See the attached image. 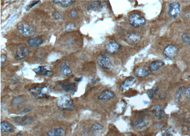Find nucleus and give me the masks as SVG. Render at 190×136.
<instances>
[{
    "instance_id": "obj_1",
    "label": "nucleus",
    "mask_w": 190,
    "mask_h": 136,
    "mask_svg": "<svg viewBox=\"0 0 190 136\" xmlns=\"http://www.w3.org/2000/svg\"><path fill=\"white\" fill-rule=\"evenodd\" d=\"M57 105L62 110L72 111L75 108L72 100L68 95L60 97L57 100Z\"/></svg>"
},
{
    "instance_id": "obj_2",
    "label": "nucleus",
    "mask_w": 190,
    "mask_h": 136,
    "mask_svg": "<svg viewBox=\"0 0 190 136\" xmlns=\"http://www.w3.org/2000/svg\"><path fill=\"white\" fill-rule=\"evenodd\" d=\"M29 91L34 98L38 99L49 98V90L46 86H36L30 89Z\"/></svg>"
},
{
    "instance_id": "obj_3",
    "label": "nucleus",
    "mask_w": 190,
    "mask_h": 136,
    "mask_svg": "<svg viewBox=\"0 0 190 136\" xmlns=\"http://www.w3.org/2000/svg\"><path fill=\"white\" fill-rule=\"evenodd\" d=\"M18 30L22 35L30 36L35 34V28L25 22H20L18 25Z\"/></svg>"
},
{
    "instance_id": "obj_4",
    "label": "nucleus",
    "mask_w": 190,
    "mask_h": 136,
    "mask_svg": "<svg viewBox=\"0 0 190 136\" xmlns=\"http://www.w3.org/2000/svg\"><path fill=\"white\" fill-rule=\"evenodd\" d=\"M129 23L132 27H139L145 25L146 20L138 13H133L129 16Z\"/></svg>"
},
{
    "instance_id": "obj_5",
    "label": "nucleus",
    "mask_w": 190,
    "mask_h": 136,
    "mask_svg": "<svg viewBox=\"0 0 190 136\" xmlns=\"http://www.w3.org/2000/svg\"><path fill=\"white\" fill-rule=\"evenodd\" d=\"M149 119L146 117H139L133 122V126L134 128L138 130L145 129L149 124Z\"/></svg>"
},
{
    "instance_id": "obj_6",
    "label": "nucleus",
    "mask_w": 190,
    "mask_h": 136,
    "mask_svg": "<svg viewBox=\"0 0 190 136\" xmlns=\"http://www.w3.org/2000/svg\"><path fill=\"white\" fill-rule=\"evenodd\" d=\"M97 63L103 69L109 70L112 67V62L110 59L104 55H99L98 56Z\"/></svg>"
},
{
    "instance_id": "obj_7",
    "label": "nucleus",
    "mask_w": 190,
    "mask_h": 136,
    "mask_svg": "<svg viewBox=\"0 0 190 136\" xmlns=\"http://www.w3.org/2000/svg\"><path fill=\"white\" fill-rule=\"evenodd\" d=\"M178 50L173 44L167 45L164 50V54L166 58L172 59L177 56Z\"/></svg>"
},
{
    "instance_id": "obj_8",
    "label": "nucleus",
    "mask_w": 190,
    "mask_h": 136,
    "mask_svg": "<svg viewBox=\"0 0 190 136\" xmlns=\"http://www.w3.org/2000/svg\"><path fill=\"white\" fill-rule=\"evenodd\" d=\"M180 13V5L178 2H174L170 3L168 7L169 16L176 18Z\"/></svg>"
},
{
    "instance_id": "obj_9",
    "label": "nucleus",
    "mask_w": 190,
    "mask_h": 136,
    "mask_svg": "<svg viewBox=\"0 0 190 136\" xmlns=\"http://www.w3.org/2000/svg\"><path fill=\"white\" fill-rule=\"evenodd\" d=\"M121 45L114 40H111L106 44V51L110 54H116L119 51Z\"/></svg>"
},
{
    "instance_id": "obj_10",
    "label": "nucleus",
    "mask_w": 190,
    "mask_h": 136,
    "mask_svg": "<svg viewBox=\"0 0 190 136\" xmlns=\"http://www.w3.org/2000/svg\"><path fill=\"white\" fill-rule=\"evenodd\" d=\"M141 37L136 33H131L126 36V42L130 45H137L141 41Z\"/></svg>"
},
{
    "instance_id": "obj_11",
    "label": "nucleus",
    "mask_w": 190,
    "mask_h": 136,
    "mask_svg": "<svg viewBox=\"0 0 190 136\" xmlns=\"http://www.w3.org/2000/svg\"><path fill=\"white\" fill-rule=\"evenodd\" d=\"M29 50L28 48L25 46L20 45L18 48L16 54L15 55V58L17 60H22L27 56Z\"/></svg>"
},
{
    "instance_id": "obj_12",
    "label": "nucleus",
    "mask_w": 190,
    "mask_h": 136,
    "mask_svg": "<svg viewBox=\"0 0 190 136\" xmlns=\"http://www.w3.org/2000/svg\"><path fill=\"white\" fill-rule=\"evenodd\" d=\"M135 75L139 78H145L150 76L151 71L145 67H137L134 70Z\"/></svg>"
},
{
    "instance_id": "obj_13",
    "label": "nucleus",
    "mask_w": 190,
    "mask_h": 136,
    "mask_svg": "<svg viewBox=\"0 0 190 136\" xmlns=\"http://www.w3.org/2000/svg\"><path fill=\"white\" fill-rule=\"evenodd\" d=\"M136 79L134 77L129 76L126 78L122 82L120 86V89L122 91H125L128 88L131 87L135 84Z\"/></svg>"
},
{
    "instance_id": "obj_14",
    "label": "nucleus",
    "mask_w": 190,
    "mask_h": 136,
    "mask_svg": "<svg viewBox=\"0 0 190 136\" xmlns=\"http://www.w3.org/2000/svg\"><path fill=\"white\" fill-rule=\"evenodd\" d=\"M115 96V94L113 92L109 90H106L99 95L98 100L101 101H108L113 99Z\"/></svg>"
},
{
    "instance_id": "obj_15",
    "label": "nucleus",
    "mask_w": 190,
    "mask_h": 136,
    "mask_svg": "<svg viewBox=\"0 0 190 136\" xmlns=\"http://www.w3.org/2000/svg\"><path fill=\"white\" fill-rule=\"evenodd\" d=\"M152 112L155 117L158 119H162L165 117V113L162 106L161 105H155L153 109Z\"/></svg>"
},
{
    "instance_id": "obj_16",
    "label": "nucleus",
    "mask_w": 190,
    "mask_h": 136,
    "mask_svg": "<svg viewBox=\"0 0 190 136\" xmlns=\"http://www.w3.org/2000/svg\"><path fill=\"white\" fill-rule=\"evenodd\" d=\"M66 134L65 130L62 127L55 128L49 130L47 133V136H65Z\"/></svg>"
},
{
    "instance_id": "obj_17",
    "label": "nucleus",
    "mask_w": 190,
    "mask_h": 136,
    "mask_svg": "<svg viewBox=\"0 0 190 136\" xmlns=\"http://www.w3.org/2000/svg\"><path fill=\"white\" fill-rule=\"evenodd\" d=\"M1 129L4 133H12L14 131V127L9 122L3 121L1 123Z\"/></svg>"
},
{
    "instance_id": "obj_18",
    "label": "nucleus",
    "mask_w": 190,
    "mask_h": 136,
    "mask_svg": "<svg viewBox=\"0 0 190 136\" xmlns=\"http://www.w3.org/2000/svg\"><path fill=\"white\" fill-rule=\"evenodd\" d=\"M15 121L19 125H26L30 124L32 122V119L28 116L24 117H16Z\"/></svg>"
},
{
    "instance_id": "obj_19",
    "label": "nucleus",
    "mask_w": 190,
    "mask_h": 136,
    "mask_svg": "<svg viewBox=\"0 0 190 136\" xmlns=\"http://www.w3.org/2000/svg\"><path fill=\"white\" fill-rule=\"evenodd\" d=\"M28 44L31 47H38L43 42L42 38L41 36H36L28 40Z\"/></svg>"
},
{
    "instance_id": "obj_20",
    "label": "nucleus",
    "mask_w": 190,
    "mask_h": 136,
    "mask_svg": "<svg viewBox=\"0 0 190 136\" xmlns=\"http://www.w3.org/2000/svg\"><path fill=\"white\" fill-rule=\"evenodd\" d=\"M164 65V62L161 60H156L151 63L149 66V69L151 72H154L159 70Z\"/></svg>"
},
{
    "instance_id": "obj_21",
    "label": "nucleus",
    "mask_w": 190,
    "mask_h": 136,
    "mask_svg": "<svg viewBox=\"0 0 190 136\" xmlns=\"http://www.w3.org/2000/svg\"><path fill=\"white\" fill-rule=\"evenodd\" d=\"M47 67V66H39L37 68L34 69V71L37 74L39 75L51 76L52 74V72L49 70Z\"/></svg>"
},
{
    "instance_id": "obj_22",
    "label": "nucleus",
    "mask_w": 190,
    "mask_h": 136,
    "mask_svg": "<svg viewBox=\"0 0 190 136\" xmlns=\"http://www.w3.org/2000/svg\"><path fill=\"white\" fill-rule=\"evenodd\" d=\"M104 129V127L99 123H95L90 127V129L92 131L93 134L94 136H97L100 134Z\"/></svg>"
},
{
    "instance_id": "obj_23",
    "label": "nucleus",
    "mask_w": 190,
    "mask_h": 136,
    "mask_svg": "<svg viewBox=\"0 0 190 136\" xmlns=\"http://www.w3.org/2000/svg\"><path fill=\"white\" fill-rule=\"evenodd\" d=\"M74 1L71 0H57V1H53V3L55 4H58L61 5L63 7H67L74 3Z\"/></svg>"
},
{
    "instance_id": "obj_24",
    "label": "nucleus",
    "mask_w": 190,
    "mask_h": 136,
    "mask_svg": "<svg viewBox=\"0 0 190 136\" xmlns=\"http://www.w3.org/2000/svg\"><path fill=\"white\" fill-rule=\"evenodd\" d=\"M60 86L63 89L67 92H69L74 90L75 89L76 86L75 83H73L65 84L60 83Z\"/></svg>"
},
{
    "instance_id": "obj_25",
    "label": "nucleus",
    "mask_w": 190,
    "mask_h": 136,
    "mask_svg": "<svg viewBox=\"0 0 190 136\" xmlns=\"http://www.w3.org/2000/svg\"><path fill=\"white\" fill-rule=\"evenodd\" d=\"M159 90V88L158 86H154L152 88L150 89L147 91V94L148 97L150 99H153L154 98V96L156 95L157 92Z\"/></svg>"
},
{
    "instance_id": "obj_26",
    "label": "nucleus",
    "mask_w": 190,
    "mask_h": 136,
    "mask_svg": "<svg viewBox=\"0 0 190 136\" xmlns=\"http://www.w3.org/2000/svg\"><path fill=\"white\" fill-rule=\"evenodd\" d=\"M61 73L65 76H68L71 73V71L67 64H63L60 69Z\"/></svg>"
},
{
    "instance_id": "obj_27",
    "label": "nucleus",
    "mask_w": 190,
    "mask_h": 136,
    "mask_svg": "<svg viewBox=\"0 0 190 136\" xmlns=\"http://www.w3.org/2000/svg\"><path fill=\"white\" fill-rule=\"evenodd\" d=\"M32 107L30 105H25L22 106L19 108V111L21 113H26L29 112L32 110Z\"/></svg>"
},
{
    "instance_id": "obj_28",
    "label": "nucleus",
    "mask_w": 190,
    "mask_h": 136,
    "mask_svg": "<svg viewBox=\"0 0 190 136\" xmlns=\"http://www.w3.org/2000/svg\"><path fill=\"white\" fill-rule=\"evenodd\" d=\"M52 16L55 20H61L63 19L62 14L57 11H55L52 13Z\"/></svg>"
},
{
    "instance_id": "obj_29",
    "label": "nucleus",
    "mask_w": 190,
    "mask_h": 136,
    "mask_svg": "<svg viewBox=\"0 0 190 136\" xmlns=\"http://www.w3.org/2000/svg\"><path fill=\"white\" fill-rule=\"evenodd\" d=\"M184 87L181 86V88H179L178 90H177L176 94V98H175V101L176 102H178L180 100L181 94L183 93V91L184 90Z\"/></svg>"
},
{
    "instance_id": "obj_30",
    "label": "nucleus",
    "mask_w": 190,
    "mask_h": 136,
    "mask_svg": "<svg viewBox=\"0 0 190 136\" xmlns=\"http://www.w3.org/2000/svg\"><path fill=\"white\" fill-rule=\"evenodd\" d=\"M101 3L100 1H95L91 3L90 5V7L93 10H96L99 9L101 7Z\"/></svg>"
},
{
    "instance_id": "obj_31",
    "label": "nucleus",
    "mask_w": 190,
    "mask_h": 136,
    "mask_svg": "<svg viewBox=\"0 0 190 136\" xmlns=\"http://www.w3.org/2000/svg\"><path fill=\"white\" fill-rule=\"evenodd\" d=\"M23 97L22 96H19L18 97H15L13 98V100L12 101V103L13 105H17V104L22 102L23 101Z\"/></svg>"
},
{
    "instance_id": "obj_32",
    "label": "nucleus",
    "mask_w": 190,
    "mask_h": 136,
    "mask_svg": "<svg viewBox=\"0 0 190 136\" xmlns=\"http://www.w3.org/2000/svg\"><path fill=\"white\" fill-rule=\"evenodd\" d=\"M181 38L184 42L190 45V35L187 33H184L181 36Z\"/></svg>"
},
{
    "instance_id": "obj_33",
    "label": "nucleus",
    "mask_w": 190,
    "mask_h": 136,
    "mask_svg": "<svg viewBox=\"0 0 190 136\" xmlns=\"http://www.w3.org/2000/svg\"><path fill=\"white\" fill-rule=\"evenodd\" d=\"M76 27L75 24L73 23H69L68 24H67L65 27V31H70L72 30L75 28Z\"/></svg>"
},
{
    "instance_id": "obj_34",
    "label": "nucleus",
    "mask_w": 190,
    "mask_h": 136,
    "mask_svg": "<svg viewBox=\"0 0 190 136\" xmlns=\"http://www.w3.org/2000/svg\"><path fill=\"white\" fill-rule=\"evenodd\" d=\"M39 2H40V1H32V2H31V3H30L29 5H28V6H27L26 7H27L26 10H29L30 9H31L34 6H35V5L38 4Z\"/></svg>"
},
{
    "instance_id": "obj_35",
    "label": "nucleus",
    "mask_w": 190,
    "mask_h": 136,
    "mask_svg": "<svg viewBox=\"0 0 190 136\" xmlns=\"http://www.w3.org/2000/svg\"><path fill=\"white\" fill-rule=\"evenodd\" d=\"M184 95L188 99L190 100V87L187 88L184 90Z\"/></svg>"
},
{
    "instance_id": "obj_36",
    "label": "nucleus",
    "mask_w": 190,
    "mask_h": 136,
    "mask_svg": "<svg viewBox=\"0 0 190 136\" xmlns=\"http://www.w3.org/2000/svg\"><path fill=\"white\" fill-rule=\"evenodd\" d=\"M162 136H172V134L168 130H164L162 132Z\"/></svg>"
},
{
    "instance_id": "obj_37",
    "label": "nucleus",
    "mask_w": 190,
    "mask_h": 136,
    "mask_svg": "<svg viewBox=\"0 0 190 136\" xmlns=\"http://www.w3.org/2000/svg\"><path fill=\"white\" fill-rule=\"evenodd\" d=\"M6 56L5 54H2L1 56V65L3 66V64L5 63L6 61Z\"/></svg>"
},
{
    "instance_id": "obj_38",
    "label": "nucleus",
    "mask_w": 190,
    "mask_h": 136,
    "mask_svg": "<svg viewBox=\"0 0 190 136\" xmlns=\"http://www.w3.org/2000/svg\"><path fill=\"white\" fill-rule=\"evenodd\" d=\"M70 15L72 17H76L77 15V11L75 10H73L70 12Z\"/></svg>"
},
{
    "instance_id": "obj_39",
    "label": "nucleus",
    "mask_w": 190,
    "mask_h": 136,
    "mask_svg": "<svg viewBox=\"0 0 190 136\" xmlns=\"http://www.w3.org/2000/svg\"><path fill=\"white\" fill-rule=\"evenodd\" d=\"M73 43V40L72 39H68V41H67V45H71Z\"/></svg>"
},
{
    "instance_id": "obj_40",
    "label": "nucleus",
    "mask_w": 190,
    "mask_h": 136,
    "mask_svg": "<svg viewBox=\"0 0 190 136\" xmlns=\"http://www.w3.org/2000/svg\"><path fill=\"white\" fill-rule=\"evenodd\" d=\"M82 80V78H76L75 81H80Z\"/></svg>"
},
{
    "instance_id": "obj_41",
    "label": "nucleus",
    "mask_w": 190,
    "mask_h": 136,
    "mask_svg": "<svg viewBox=\"0 0 190 136\" xmlns=\"http://www.w3.org/2000/svg\"><path fill=\"white\" fill-rule=\"evenodd\" d=\"M186 16H187V18H188L189 19H190V13H187Z\"/></svg>"
},
{
    "instance_id": "obj_42",
    "label": "nucleus",
    "mask_w": 190,
    "mask_h": 136,
    "mask_svg": "<svg viewBox=\"0 0 190 136\" xmlns=\"http://www.w3.org/2000/svg\"><path fill=\"white\" fill-rule=\"evenodd\" d=\"M16 136H23L21 133H18Z\"/></svg>"
},
{
    "instance_id": "obj_43",
    "label": "nucleus",
    "mask_w": 190,
    "mask_h": 136,
    "mask_svg": "<svg viewBox=\"0 0 190 136\" xmlns=\"http://www.w3.org/2000/svg\"><path fill=\"white\" fill-rule=\"evenodd\" d=\"M134 136V135H133V136Z\"/></svg>"
},
{
    "instance_id": "obj_44",
    "label": "nucleus",
    "mask_w": 190,
    "mask_h": 136,
    "mask_svg": "<svg viewBox=\"0 0 190 136\" xmlns=\"http://www.w3.org/2000/svg\"></svg>"
}]
</instances>
